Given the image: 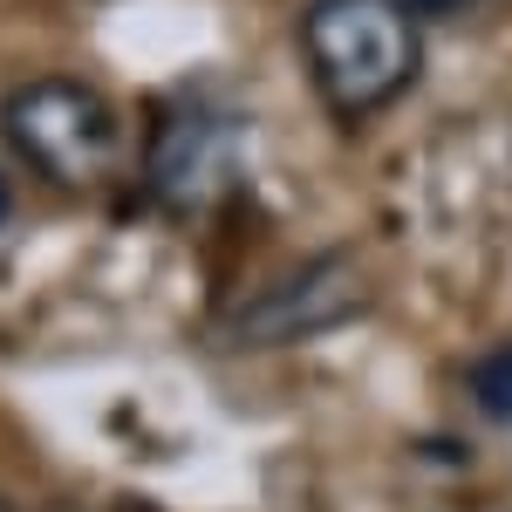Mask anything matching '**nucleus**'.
<instances>
[{"label": "nucleus", "mask_w": 512, "mask_h": 512, "mask_svg": "<svg viewBox=\"0 0 512 512\" xmlns=\"http://www.w3.org/2000/svg\"><path fill=\"white\" fill-rule=\"evenodd\" d=\"M403 7H410V14H437V21H444V14H465L472 0H403Z\"/></svg>", "instance_id": "nucleus-6"}, {"label": "nucleus", "mask_w": 512, "mask_h": 512, "mask_svg": "<svg viewBox=\"0 0 512 512\" xmlns=\"http://www.w3.org/2000/svg\"><path fill=\"white\" fill-rule=\"evenodd\" d=\"M117 512H158V506H137V499H130V506H117Z\"/></svg>", "instance_id": "nucleus-8"}, {"label": "nucleus", "mask_w": 512, "mask_h": 512, "mask_svg": "<svg viewBox=\"0 0 512 512\" xmlns=\"http://www.w3.org/2000/svg\"><path fill=\"white\" fill-rule=\"evenodd\" d=\"M0 512H7V506H0Z\"/></svg>", "instance_id": "nucleus-9"}, {"label": "nucleus", "mask_w": 512, "mask_h": 512, "mask_svg": "<svg viewBox=\"0 0 512 512\" xmlns=\"http://www.w3.org/2000/svg\"><path fill=\"white\" fill-rule=\"evenodd\" d=\"M0 130L62 192H96L117 171V110L89 82H69V76L21 82L0 103Z\"/></svg>", "instance_id": "nucleus-3"}, {"label": "nucleus", "mask_w": 512, "mask_h": 512, "mask_svg": "<svg viewBox=\"0 0 512 512\" xmlns=\"http://www.w3.org/2000/svg\"><path fill=\"white\" fill-rule=\"evenodd\" d=\"M7 212H14V192H7V178H0V226H7Z\"/></svg>", "instance_id": "nucleus-7"}, {"label": "nucleus", "mask_w": 512, "mask_h": 512, "mask_svg": "<svg viewBox=\"0 0 512 512\" xmlns=\"http://www.w3.org/2000/svg\"><path fill=\"white\" fill-rule=\"evenodd\" d=\"M246 144L253 130L226 96L212 89H178L171 103L151 110V137H144V178L151 198L171 212H212L239 192L246 178Z\"/></svg>", "instance_id": "nucleus-2"}, {"label": "nucleus", "mask_w": 512, "mask_h": 512, "mask_svg": "<svg viewBox=\"0 0 512 512\" xmlns=\"http://www.w3.org/2000/svg\"><path fill=\"white\" fill-rule=\"evenodd\" d=\"M301 55L315 96L335 117H376L417 82L424 69V28L403 0H315L301 14Z\"/></svg>", "instance_id": "nucleus-1"}, {"label": "nucleus", "mask_w": 512, "mask_h": 512, "mask_svg": "<svg viewBox=\"0 0 512 512\" xmlns=\"http://www.w3.org/2000/svg\"><path fill=\"white\" fill-rule=\"evenodd\" d=\"M369 308V280L349 253H321L308 267H294L287 280H274L267 294H253L233 315V342L246 349H280V342H308L321 328H342Z\"/></svg>", "instance_id": "nucleus-4"}, {"label": "nucleus", "mask_w": 512, "mask_h": 512, "mask_svg": "<svg viewBox=\"0 0 512 512\" xmlns=\"http://www.w3.org/2000/svg\"><path fill=\"white\" fill-rule=\"evenodd\" d=\"M472 396H478V410H485L492 424H506V431H512V349L485 355V362L472 369Z\"/></svg>", "instance_id": "nucleus-5"}]
</instances>
